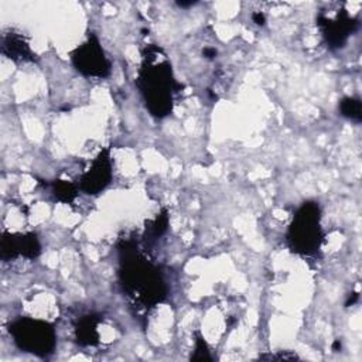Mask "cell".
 Segmentation results:
<instances>
[{"mask_svg":"<svg viewBox=\"0 0 362 362\" xmlns=\"http://www.w3.org/2000/svg\"><path fill=\"white\" fill-rule=\"evenodd\" d=\"M119 281L133 307L148 313L167 296V286L157 266L146 259L133 239L119 245Z\"/></svg>","mask_w":362,"mask_h":362,"instance_id":"6da1fadb","label":"cell"},{"mask_svg":"<svg viewBox=\"0 0 362 362\" xmlns=\"http://www.w3.org/2000/svg\"><path fill=\"white\" fill-rule=\"evenodd\" d=\"M160 47L148 45L144 49L143 64L137 76V86L148 112L161 119L173 110V96L181 86L175 82L167 59H158Z\"/></svg>","mask_w":362,"mask_h":362,"instance_id":"7a4b0ae2","label":"cell"},{"mask_svg":"<svg viewBox=\"0 0 362 362\" xmlns=\"http://www.w3.org/2000/svg\"><path fill=\"white\" fill-rule=\"evenodd\" d=\"M320 219L321 212L318 202L307 201L297 209L286 235L291 252L310 256L320 249L324 238Z\"/></svg>","mask_w":362,"mask_h":362,"instance_id":"3957f363","label":"cell"},{"mask_svg":"<svg viewBox=\"0 0 362 362\" xmlns=\"http://www.w3.org/2000/svg\"><path fill=\"white\" fill-rule=\"evenodd\" d=\"M14 344L24 352L48 356L57 345V334L54 327L42 320L23 317L13 321L8 327Z\"/></svg>","mask_w":362,"mask_h":362,"instance_id":"277c9868","label":"cell"},{"mask_svg":"<svg viewBox=\"0 0 362 362\" xmlns=\"http://www.w3.org/2000/svg\"><path fill=\"white\" fill-rule=\"evenodd\" d=\"M71 59L75 69L85 76L105 78L110 74V61L95 34H90L82 45L72 51Z\"/></svg>","mask_w":362,"mask_h":362,"instance_id":"5b68a950","label":"cell"},{"mask_svg":"<svg viewBox=\"0 0 362 362\" xmlns=\"http://www.w3.org/2000/svg\"><path fill=\"white\" fill-rule=\"evenodd\" d=\"M317 25L321 30L327 47L329 49H339L345 45L358 23L348 14L346 10H341L334 18L320 14L317 18Z\"/></svg>","mask_w":362,"mask_h":362,"instance_id":"8992f818","label":"cell"},{"mask_svg":"<svg viewBox=\"0 0 362 362\" xmlns=\"http://www.w3.org/2000/svg\"><path fill=\"white\" fill-rule=\"evenodd\" d=\"M112 175L113 170L109 148H103L82 175L79 187L85 194L96 195L110 184Z\"/></svg>","mask_w":362,"mask_h":362,"instance_id":"52a82bcc","label":"cell"},{"mask_svg":"<svg viewBox=\"0 0 362 362\" xmlns=\"http://www.w3.org/2000/svg\"><path fill=\"white\" fill-rule=\"evenodd\" d=\"M41 245L35 233H3L0 243L1 260L8 262L16 257L35 259L40 256Z\"/></svg>","mask_w":362,"mask_h":362,"instance_id":"ba28073f","label":"cell"},{"mask_svg":"<svg viewBox=\"0 0 362 362\" xmlns=\"http://www.w3.org/2000/svg\"><path fill=\"white\" fill-rule=\"evenodd\" d=\"M1 52L16 62H30L34 61L35 57L25 37L20 33H16L14 30L3 34Z\"/></svg>","mask_w":362,"mask_h":362,"instance_id":"9c48e42d","label":"cell"},{"mask_svg":"<svg viewBox=\"0 0 362 362\" xmlns=\"http://www.w3.org/2000/svg\"><path fill=\"white\" fill-rule=\"evenodd\" d=\"M100 318L93 314L83 315L82 318L78 320L75 325V338L79 345L83 346H93L99 342V325Z\"/></svg>","mask_w":362,"mask_h":362,"instance_id":"30bf717a","label":"cell"},{"mask_svg":"<svg viewBox=\"0 0 362 362\" xmlns=\"http://www.w3.org/2000/svg\"><path fill=\"white\" fill-rule=\"evenodd\" d=\"M52 192L54 197L65 204H71L78 197V188L75 184L65 181V180H55L52 182Z\"/></svg>","mask_w":362,"mask_h":362,"instance_id":"8fae6325","label":"cell"},{"mask_svg":"<svg viewBox=\"0 0 362 362\" xmlns=\"http://www.w3.org/2000/svg\"><path fill=\"white\" fill-rule=\"evenodd\" d=\"M339 112L344 117L351 119L356 123L361 122L362 113H361V100L355 98H344L339 102Z\"/></svg>","mask_w":362,"mask_h":362,"instance_id":"7c38bea8","label":"cell"},{"mask_svg":"<svg viewBox=\"0 0 362 362\" xmlns=\"http://www.w3.org/2000/svg\"><path fill=\"white\" fill-rule=\"evenodd\" d=\"M191 359H194V361H211L212 359V356L209 355V351H208V345L199 332H197L195 351H194V355H191Z\"/></svg>","mask_w":362,"mask_h":362,"instance_id":"4fadbf2b","label":"cell"},{"mask_svg":"<svg viewBox=\"0 0 362 362\" xmlns=\"http://www.w3.org/2000/svg\"><path fill=\"white\" fill-rule=\"evenodd\" d=\"M167 226H168V216H167L165 212H163V214H160V215L151 222L148 235H150L151 238H158V236H161V235L167 230Z\"/></svg>","mask_w":362,"mask_h":362,"instance_id":"5bb4252c","label":"cell"},{"mask_svg":"<svg viewBox=\"0 0 362 362\" xmlns=\"http://www.w3.org/2000/svg\"><path fill=\"white\" fill-rule=\"evenodd\" d=\"M260 359H269V361H291V359H298V356L293 352H279V354H269V355H262L259 356Z\"/></svg>","mask_w":362,"mask_h":362,"instance_id":"9a60e30c","label":"cell"},{"mask_svg":"<svg viewBox=\"0 0 362 362\" xmlns=\"http://www.w3.org/2000/svg\"><path fill=\"white\" fill-rule=\"evenodd\" d=\"M252 20H253V23H255V24H257V25H264V23H266L264 14H263V13H260V11L253 13V14H252Z\"/></svg>","mask_w":362,"mask_h":362,"instance_id":"2e32d148","label":"cell"},{"mask_svg":"<svg viewBox=\"0 0 362 362\" xmlns=\"http://www.w3.org/2000/svg\"><path fill=\"white\" fill-rule=\"evenodd\" d=\"M202 54H204V57L205 58H208V59H214L215 57H216V49L215 48H204V51H202Z\"/></svg>","mask_w":362,"mask_h":362,"instance_id":"e0dca14e","label":"cell"},{"mask_svg":"<svg viewBox=\"0 0 362 362\" xmlns=\"http://www.w3.org/2000/svg\"><path fill=\"white\" fill-rule=\"evenodd\" d=\"M197 1H177V4L180 7H189V6H194Z\"/></svg>","mask_w":362,"mask_h":362,"instance_id":"ac0fdd59","label":"cell"}]
</instances>
